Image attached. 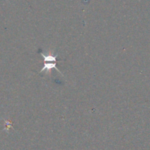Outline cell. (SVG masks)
<instances>
[{
	"instance_id": "cell-1",
	"label": "cell",
	"mask_w": 150,
	"mask_h": 150,
	"mask_svg": "<svg viewBox=\"0 0 150 150\" xmlns=\"http://www.w3.org/2000/svg\"><path fill=\"white\" fill-rule=\"evenodd\" d=\"M53 69H55L57 71H58L59 73L62 74L60 70L57 67V62H44V67H42V69L40 70V73L45 72V74H51V70H53Z\"/></svg>"
},
{
	"instance_id": "cell-2",
	"label": "cell",
	"mask_w": 150,
	"mask_h": 150,
	"mask_svg": "<svg viewBox=\"0 0 150 150\" xmlns=\"http://www.w3.org/2000/svg\"><path fill=\"white\" fill-rule=\"evenodd\" d=\"M40 54H41L42 57L44 59V62H57V61L59 62V60H57V57H58V54H44L42 52H40Z\"/></svg>"
}]
</instances>
